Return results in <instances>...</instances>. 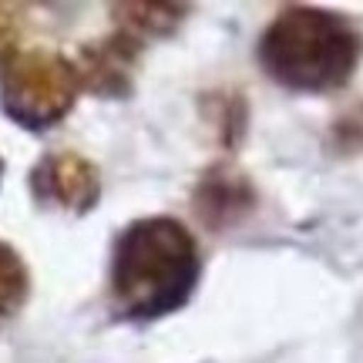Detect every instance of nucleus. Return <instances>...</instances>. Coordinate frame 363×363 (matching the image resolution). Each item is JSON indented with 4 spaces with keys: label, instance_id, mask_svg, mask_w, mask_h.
Here are the masks:
<instances>
[{
    "label": "nucleus",
    "instance_id": "20e7f679",
    "mask_svg": "<svg viewBox=\"0 0 363 363\" xmlns=\"http://www.w3.org/2000/svg\"><path fill=\"white\" fill-rule=\"evenodd\" d=\"M30 195L40 208H54L65 216H88L101 202V172L88 155L74 148H54L34 162L27 175Z\"/></svg>",
    "mask_w": 363,
    "mask_h": 363
},
{
    "label": "nucleus",
    "instance_id": "1a4fd4ad",
    "mask_svg": "<svg viewBox=\"0 0 363 363\" xmlns=\"http://www.w3.org/2000/svg\"><path fill=\"white\" fill-rule=\"evenodd\" d=\"M27 299H30V269L24 256L0 239V326L21 316Z\"/></svg>",
    "mask_w": 363,
    "mask_h": 363
},
{
    "label": "nucleus",
    "instance_id": "39448f33",
    "mask_svg": "<svg viewBox=\"0 0 363 363\" xmlns=\"http://www.w3.org/2000/svg\"><path fill=\"white\" fill-rule=\"evenodd\" d=\"M142 57L145 48L138 40H131L121 30H111L108 38L84 40L71 65L78 71L81 91L104 98V101H125L135 94Z\"/></svg>",
    "mask_w": 363,
    "mask_h": 363
},
{
    "label": "nucleus",
    "instance_id": "9b49d317",
    "mask_svg": "<svg viewBox=\"0 0 363 363\" xmlns=\"http://www.w3.org/2000/svg\"><path fill=\"white\" fill-rule=\"evenodd\" d=\"M333 148L340 155H350V152L363 148V104H357L343 118H337V125H333Z\"/></svg>",
    "mask_w": 363,
    "mask_h": 363
},
{
    "label": "nucleus",
    "instance_id": "7ed1b4c3",
    "mask_svg": "<svg viewBox=\"0 0 363 363\" xmlns=\"http://www.w3.org/2000/svg\"><path fill=\"white\" fill-rule=\"evenodd\" d=\"M78 71L65 54L21 51L0 67V108L13 125L48 131L78 104Z\"/></svg>",
    "mask_w": 363,
    "mask_h": 363
},
{
    "label": "nucleus",
    "instance_id": "423d86ee",
    "mask_svg": "<svg viewBox=\"0 0 363 363\" xmlns=\"http://www.w3.org/2000/svg\"><path fill=\"white\" fill-rule=\"evenodd\" d=\"M259 208V192L233 162H212L192 189V212L208 233H233Z\"/></svg>",
    "mask_w": 363,
    "mask_h": 363
},
{
    "label": "nucleus",
    "instance_id": "0eeeda50",
    "mask_svg": "<svg viewBox=\"0 0 363 363\" xmlns=\"http://www.w3.org/2000/svg\"><path fill=\"white\" fill-rule=\"evenodd\" d=\"M192 7L189 4H169V0H128V4H111V24L115 30L128 34L142 48L155 40H169L179 34V27L189 21Z\"/></svg>",
    "mask_w": 363,
    "mask_h": 363
},
{
    "label": "nucleus",
    "instance_id": "9d476101",
    "mask_svg": "<svg viewBox=\"0 0 363 363\" xmlns=\"http://www.w3.org/2000/svg\"><path fill=\"white\" fill-rule=\"evenodd\" d=\"M24 38V7L0 0V67L17 57V44Z\"/></svg>",
    "mask_w": 363,
    "mask_h": 363
},
{
    "label": "nucleus",
    "instance_id": "f257e3e1",
    "mask_svg": "<svg viewBox=\"0 0 363 363\" xmlns=\"http://www.w3.org/2000/svg\"><path fill=\"white\" fill-rule=\"evenodd\" d=\"M202 249L172 216H145L115 235L108 262V306L118 320L155 323L192 303L202 283Z\"/></svg>",
    "mask_w": 363,
    "mask_h": 363
},
{
    "label": "nucleus",
    "instance_id": "f8f14e48",
    "mask_svg": "<svg viewBox=\"0 0 363 363\" xmlns=\"http://www.w3.org/2000/svg\"><path fill=\"white\" fill-rule=\"evenodd\" d=\"M0 179H4V158H0Z\"/></svg>",
    "mask_w": 363,
    "mask_h": 363
},
{
    "label": "nucleus",
    "instance_id": "f03ea898",
    "mask_svg": "<svg viewBox=\"0 0 363 363\" xmlns=\"http://www.w3.org/2000/svg\"><path fill=\"white\" fill-rule=\"evenodd\" d=\"M363 57V34L347 13L293 4L272 17L256 44V61L279 88L326 94L350 84Z\"/></svg>",
    "mask_w": 363,
    "mask_h": 363
},
{
    "label": "nucleus",
    "instance_id": "6e6552de",
    "mask_svg": "<svg viewBox=\"0 0 363 363\" xmlns=\"http://www.w3.org/2000/svg\"><path fill=\"white\" fill-rule=\"evenodd\" d=\"M202 118L219 138L222 148H239L249 128V104L239 91H208L202 94Z\"/></svg>",
    "mask_w": 363,
    "mask_h": 363
}]
</instances>
